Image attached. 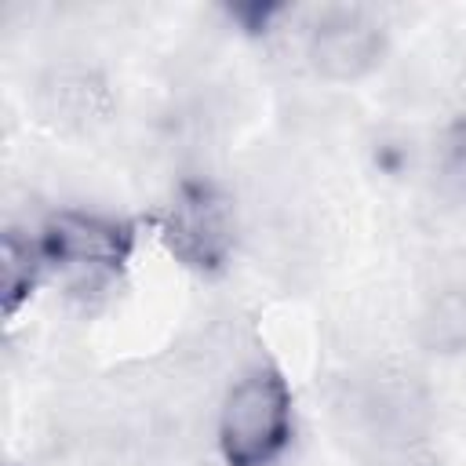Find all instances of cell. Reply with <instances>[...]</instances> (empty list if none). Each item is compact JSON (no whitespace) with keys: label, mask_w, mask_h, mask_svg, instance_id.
I'll use <instances>...</instances> for the list:
<instances>
[{"label":"cell","mask_w":466,"mask_h":466,"mask_svg":"<svg viewBox=\"0 0 466 466\" xmlns=\"http://www.w3.org/2000/svg\"><path fill=\"white\" fill-rule=\"evenodd\" d=\"M127 248H131V237L124 226L95 218V215H76V211L55 215L40 240V251L47 262H58L69 269H87V273L120 266Z\"/></svg>","instance_id":"3"},{"label":"cell","mask_w":466,"mask_h":466,"mask_svg":"<svg viewBox=\"0 0 466 466\" xmlns=\"http://www.w3.org/2000/svg\"><path fill=\"white\" fill-rule=\"evenodd\" d=\"M382 29L360 11H335L320 18L309 36V66L335 84H353L368 76L382 58Z\"/></svg>","instance_id":"2"},{"label":"cell","mask_w":466,"mask_h":466,"mask_svg":"<svg viewBox=\"0 0 466 466\" xmlns=\"http://www.w3.org/2000/svg\"><path fill=\"white\" fill-rule=\"evenodd\" d=\"M419 339L433 353L466 350V288H444L426 302L419 317Z\"/></svg>","instance_id":"5"},{"label":"cell","mask_w":466,"mask_h":466,"mask_svg":"<svg viewBox=\"0 0 466 466\" xmlns=\"http://www.w3.org/2000/svg\"><path fill=\"white\" fill-rule=\"evenodd\" d=\"M36 258H44L40 248H33L29 240H18L15 233L4 237L0 248V273H4V313L11 317L18 309V302L29 295L33 280H36Z\"/></svg>","instance_id":"6"},{"label":"cell","mask_w":466,"mask_h":466,"mask_svg":"<svg viewBox=\"0 0 466 466\" xmlns=\"http://www.w3.org/2000/svg\"><path fill=\"white\" fill-rule=\"evenodd\" d=\"M291 433V393L277 371H248L218 415V448L229 466H266Z\"/></svg>","instance_id":"1"},{"label":"cell","mask_w":466,"mask_h":466,"mask_svg":"<svg viewBox=\"0 0 466 466\" xmlns=\"http://www.w3.org/2000/svg\"><path fill=\"white\" fill-rule=\"evenodd\" d=\"M171 244L189 262H215L226 248V215L208 189H189L171 211Z\"/></svg>","instance_id":"4"}]
</instances>
